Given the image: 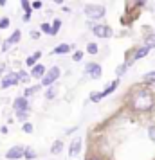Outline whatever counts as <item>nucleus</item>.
Here are the masks:
<instances>
[{"label": "nucleus", "mask_w": 155, "mask_h": 160, "mask_svg": "<svg viewBox=\"0 0 155 160\" xmlns=\"http://www.w3.org/2000/svg\"><path fill=\"white\" fill-rule=\"evenodd\" d=\"M152 106H153V97L148 92H141L133 97V108L137 112H148L152 110Z\"/></svg>", "instance_id": "f257e3e1"}, {"label": "nucleus", "mask_w": 155, "mask_h": 160, "mask_svg": "<svg viewBox=\"0 0 155 160\" xmlns=\"http://www.w3.org/2000/svg\"><path fill=\"white\" fill-rule=\"evenodd\" d=\"M83 11H85V15L89 16V18H92V20H99V18H103L105 13H106V9H105L103 6H99V4H87V6L83 8Z\"/></svg>", "instance_id": "f03ea898"}, {"label": "nucleus", "mask_w": 155, "mask_h": 160, "mask_svg": "<svg viewBox=\"0 0 155 160\" xmlns=\"http://www.w3.org/2000/svg\"><path fill=\"white\" fill-rule=\"evenodd\" d=\"M59 74H61V72H59L58 67H52L49 72L44 74V78H42V85H44V87H51L52 83L59 78Z\"/></svg>", "instance_id": "7ed1b4c3"}, {"label": "nucleus", "mask_w": 155, "mask_h": 160, "mask_svg": "<svg viewBox=\"0 0 155 160\" xmlns=\"http://www.w3.org/2000/svg\"><path fill=\"white\" fill-rule=\"evenodd\" d=\"M92 32H94L97 38H110L112 34H114V31H112L108 25H92Z\"/></svg>", "instance_id": "20e7f679"}, {"label": "nucleus", "mask_w": 155, "mask_h": 160, "mask_svg": "<svg viewBox=\"0 0 155 160\" xmlns=\"http://www.w3.org/2000/svg\"><path fill=\"white\" fill-rule=\"evenodd\" d=\"M23 149L25 148H22V146H13L11 149H8V153H6V158L8 160H18L23 157Z\"/></svg>", "instance_id": "39448f33"}, {"label": "nucleus", "mask_w": 155, "mask_h": 160, "mask_svg": "<svg viewBox=\"0 0 155 160\" xmlns=\"http://www.w3.org/2000/svg\"><path fill=\"white\" fill-rule=\"evenodd\" d=\"M85 74L90 76L92 79H99L101 78V67L97 65V63H89L87 68H85Z\"/></svg>", "instance_id": "423d86ee"}, {"label": "nucleus", "mask_w": 155, "mask_h": 160, "mask_svg": "<svg viewBox=\"0 0 155 160\" xmlns=\"http://www.w3.org/2000/svg\"><path fill=\"white\" fill-rule=\"evenodd\" d=\"M18 74L16 72H11V74H8L4 79H2V83H0V88H9V87H15L16 83H18Z\"/></svg>", "instance_id": "0eeeda50"}, {"label": "nucleus", "mask_w": 155, "mask_h": 160, "mask_svg": "<svg viewBox=\"0 0 155 160\" xmlns=\"http://www.w3.org/2000/svg\"><path fill=\"white\" fill-rule=\"evenodd\" d=\"M20 38H22V32H20L18 29H16L15 32H13V34H11V36L8 38V42H4V45H2V51L6 52V51L9 49V47H11V45L18 43V42H20Z\"/></svg>", "instance_id": "6e6552de"}, {"label": "nucleus", "mask_w": 155, "mask_h": 160, "mask_svg": "<svg viewBox=\"0 0 155 160\" xmlns=\"http://www.w3.org/2000/svg\"><path fill=\"white\" fill-rule=\"evenodd\" d=\"M45 74V67L42 63H34L33 65V70H31V78H36V79H42Z\"/></svg>", "instance_id": "1a4fd4ad"}, {"label": "nucleus", "mask_w": 155, "mask_h": 160, "mask_svg": "<svg viewBox=\"0 0 155 160\" xmlns=\"http://www.w3.org/2000/svg\"><path fill=\"white\" fill-rule=\"evenodd\" d=\"M13 106H15L16 112H20V110H29V102H27V97L23 95V97H16L15 102H13Z\"/></svg>", "instance_id": "9d476101"}, {"label": "nucleus", "mask_w": 155, "mask_h": 160, "mask_svg": "<svg viewBox=\"0 0 155 160\" xmlns=\"http://www.w3.org/2000/svg\"><path fill=\"white\" fill-rule=\"evenodd\" d=\"M80 149H81V138H74L72 144H70V149H69V155L70 157H76L80 153Z\"/></svg>", "instance_id": "9b49d317"}, {"label": "nucleus", "mask_w": 155, "mask_h": 160, "mask_svg": "<svg viewBox=\"0 0 155 160\" xmlns=\"http://www.w3.org/2000/svg\"><path fill=\"white\" fill-rule=\"evenodd\" d=\"M40 58H42V52L36 51L34 54H33V56H29V58L25 59V65H27V67H33V65H34V63H36V61H38Z\"/></svg>", "instance_id": "f8f14e48"}, {"label": "nucleus", "mask_w": 155, "mask_h": 160, "mask_svg": "<svg viewBox=\"0 0 155 160\" xmlns=\"http://www.w3.org/2000/svg\"><path fill=\"white\" fill-rule=\"evenodd\" d=\"M59 29H61V20H59V18H56V20L51 23V34H52V36H54V34H58Z\"/></svg>", "instance_id": "ddd939ff"}, {"label": "nucleus", "mask_w": 155, "mask_h": 160, "mask_svg": "<svg viewBox=\"0 0 155 160\" xmlns=\"http://www.w3.org/2000/svg\"><path fill=\"white\" fill-rule=\"evenodd\" d=\"M69 51H70V45L61 43V45H58V47L52 51V54H65V52H69Z\"/></svg>", "instance_id": "4468645a"}, {"label": "nucleus", "mask_w": 155, "mask_h": 160, "mask_svg": "<svg viewBox=\"0 0 155 160\" xmlns=\"http://www.w3.org/2000/svg\"><path fill=\"white\" fill-rule=\"evenodd\" d=\"M148 51H150L148 47H139V49L135 51V54H133V59H141V58H144V56L148 54Z\"/></svg>", "instance_id": "2eb2a0df"}, {"label": "nucleus", "mask_w": 155, "mask_h": 160, "mask_svg": "<svg viewBox=\"0 0 155 160\" xmlns=\"http://www.w3.org/2000/svg\"><path fill=\"white\" fill-rule=\"evenodd\" d=\"M23 158H27V160L36 158V151H34L33 148H25V149H23Z\"/></svg>", "instance_id": "dca6fc26"}, {"label": "nucleus", "mask_w": 155, "mask_h": 160, "mask_svg": "<svg viewBox=\"0 0 155 160\" xmlns=\"http://www.w3.org/2000/svg\"><path fill=\"white\" fill-rule=\"evenodd\" d=\"M61 149H63V142H61V140H56V142L52 144V148H51V153L52 155H58Z\"/></svg>", "instance_id": "f3484780"}, {"label": "nucleus", "mask_w": 155, "mask_h": 160, "mask_svg": "<svg viewBox=\"0 0 155 160\" xmlns=\"http://www.w3.org/2000/svg\"><path fill=\"white\" fill-rule=\"evenodd\" d=\"M144 47H148V49H155V34H150V36L146 38Z\"/></svg>", "instance_id": "a211bd4d"}, {"label": "nucleus", "mask_w": 155, "mask_h": 160, "mask_svg": "<svg viewBox=\"0 0 155 160\" xmlns=\"http://www.w3.org/2000/svg\"><path fill=\"white\" fill-rule=\"evenodd\" d=\"M117 87H119V81H117V79H116V81H112V85H108V88H106V90L103 92V97H105V95H108L110 92H114V90H116Z\"/></svg>", "instance_id": "6ab92c4d"}, {"label": "nucleus", "mask_w": 155, "mask_h": 160, "mask_svg": "<svg viewBox=\"0 0 155 160\" xmlns=\"http://www.w3.org/2000/svg\"><path fill=\"white\" fill-rule=\"evenodd\" d=\"M20 4H22L23 11H25V15H31V13H33V8H31L29 0H20Z\"/></svg>", "instance_id": "aec40b11"}, {"label": "nucleus", "mask_w": 155, "mask_h": 160, "mask_svg": "<svg viewBox=\"0 0 155 160\" xmlns=\"http://www.w3.org/2000/svg\"><path fill=\"white\" fill-rule=\"evenodd\" d=\"M142 79L146 81V83H155V72H148L142 76Z\"/></svg>", "instance_id": "412c9836"}, {"label": "nucleus", "mask_w": 155, "mask_h": 160, "mask_svg": "<svg viewBox=\"0 0 155 160\" xmlns=\"http://www.w3.org/2000/svg\"><path fill=\"white\" fill-rule=\"evenodd\" d=\"M90 99H92L94 102L101 101V99H103V92H99V94H97V92H92V94H90Z\"/></svg>", "instance_id": "4be33fe9"}, {"label": "nucleus", "mask_w": 155, "mask_h": 160, "mask_svg": "<svg viewBox=\"0 0 155 160\" xmlns=\"http://www.w3.org/2000/svg\"><path fill=\"white\" fill-rule=\"evenodd\" d=\"M87 51H89V54H97L99 49H97L96 43H89V45H87Z\"/></svg>", "instance_id": "5701e85b"}, {"label": "nucleus", "mask_w": 155, "mask_h": 160, "mask_svg": "<svg viewBox=\"0 0 155 160\" xmlns=\"http://www.w3.org/2000/svg\"><path fill=\"white\" fill-rule=\"evenodd\" d=\"M8 27H9V18L8 16L0 18V29H8Z\"/></svg>", "instance_id": "b1692460"}, {"label": "nucleus", "mask_w": 155, "mask_h": 160, "mask_svg": "<svg viewBox=\"0 0 155 160\" xmlns=\"http://www.w3.org/2000/svg\"><path fill=\"white\" fill-rule=\"evenodd\" d=\"M38 90H40V87H31V88H27V90H25V97H29V95H33V94H36Z\"/></svg>", "instance_id": "393cba45"}, {"label": "nucleus", "mask_w": 155, "mask_h": 160, "mask_svg": "<svg viewBox=\"0 0 155 160\" xmlns=\"http://www.w3.org/2000/svg\"><path fill=\"white\" fill-rule=\"evenodd\" d=\"M27 115H29V112H27V110H20V112H16V117H18V119H22V121H25Z\"/></svg>", "instance_id": "a878e982"}, {"label": "nucleus", "mask_w": 155, "mask_h": 160, "mask_svg": "<svg viewBox=\"0 0 155 160\" xmlns=\"http://www.w3.org/2000/svg\"><path fill=\"white\" fill-rule=\"evenodd\" d=\"M148 137H150L152 142H155V126H150L148 128Z\"/></svg>", "instance_id": "bb28decb"}, {"label": "nucleus", "mask_w": 155, "mask_h": 160, "mask_svg": "<svg viewBox=\"0 0 155 160\" xmlns=\"http://www.w3.org/2000/svg\"><path fill=\"white\" fill-rule=\"evenodd\" d=\"M29 78H31V76H29V74H25V72H20V74H18V79L23 81V83H29Z\"/></svg>", "instance_id": "cd10ccee"}, {"label": "nucleus", "mask_w": 155, "mask_h": 160, "mask_svg": "<svg viewBox=\"0 0 155 160\" xmlns=\"http://www.w3.org/2000/svg\"><path fill=\"white\" fill-rule=\"evenodd\" d=\"M54 95H56V88H49V90H47V94H45V97H47V99H54Z\"/></svg>", "instance_id": "c85d7f7f"}, {"label": "nucleus", "mask_w": 155, "mask_h": 160, "mask_svg": "<svg viewBox=\"0 0 155 160\" xmlns=\"http://www.w3.org/2000/svg\"><path fill=\"white\" fill-rule=\"evenodd\" d=\"M22 130L25 131V133H33V130H34V128H33V124H31V122H25L22 126Z\"/></svg>", "instance_id": "c756f323"}, {"label": "nucleus", "mask_w": 155, "mask_h": 160, "mask_svg": "<svg viewBox=\"0 0 155 160\" xmlns=\"http://www.w3.org/2000/svg\"><path fill=\"white\" fill-rule=\"evenodd\" d=\"M42 32H45V34H51V23H42Z\"/></svg>", "instance_id": "7c9ffc66"}, {"label": "nucleus", "mask_w": 155, "mask_h": 160, "mask_svg": "<svg viewBox=\"0 0 155 160\" xmlns=\"http://www.w3.org/2000/svg\"><path fill=\"white\" fill-rule=\"evenodd\" d=\"M74 61H81L83 59V52L81 51H78V52H74V56H72Z\"/></svg>", "instance_id": "2f4dec72"}, {"label": "nucleus", "mask_w": 155, "mask_h": 160, "mask_svg": "<svg viewBox=\"0 0 155 160\" xmlns=\"http://www.w3.org/2000/svg\"><path fill=\"white\" fill-rule=\"evenodd\" d=\"M125 70H126V63H123V65L117 67V74H119V76H123V74H125Z\"/></svg>", "instance_id": "473e14b6"}, {"label": "nucleus", "mask_w": 155, "mask_h": 160, "mask_svg": "<svg viewBox=\"0 0 155 160\" xmlns=\"http://www.w3.org/2000/svg\"><path fill=\"white\" fill-rule=\"evenodd\" d=\"M31 8H33V9H40V8H42V2H40V0H34V2L31 4Z\"/></svg>", "instance_id": "72a5a7b5"}, {"label": "nucleus", "mask_w": 155, "mask_h": 160, "mask_svg": "<svg viewBox=\"0 0 155 160\" xmlns=\"http://www.w3.org/2000/svg\"><path fill=\"white\" fill-rule=\"evenodd\" d=\"M133 2H135L137 6H146V2H148V0H133Z\"/></svg>", "instance_id": "f704fd0d"}, {"label": "nucleus", "mask_w": 155, "mask_h": 160, "mask_svg": "<svg viewBox=\"0 0 155 160\" xmlns=\"http://www.w3.org/2000/svg\"><path fill=\"white\" fill-rule=\"evenodd\" d=\"M31 20V15H23V22H29Z\"/></svg>", "instance_id": "c9c22d12"}, {"label": "nucleus", "mask_w": 155, "mask_h": 160, "mask_svg": "<svg viewBox=\"0 0 155 160\" xmlns=\"http://www.w3.org/2000/svg\"><path fill=\"white\" fill-rule=\"evenodd\" d=\"M6 2H8V0H0V8H4V6H6Z\"/></svg>", "instance_id": "e433bc0d"}, {"label": "nucleus", "mask_w": 155, "mask_h": 160, "mask_svg": "<svg viewBox=\"0 0 155 160\" xmlns=\"http://www.w3.org/2000/svg\"><path fill=\"white\" fill-rule=\"evenodd\" d=\"M52 2H56V4H63V0H52Z\"/></svg>", "instance_id": "4c0bfd02"}, {"label": "nucleus", "mask_w": 155, "mask_h": 160, "mask_svg": "<svg viewBox=\"0 0 155 160\" xmlns=\"http://www.w3.org/2000/svg\"><path fill=\"white\" fill-rule=\"evenodd\" d=\"M90 160H99V158H97V157H92V158H90Z\"/></svg>", "instance_id": "58836bf2"}]
</instances>
